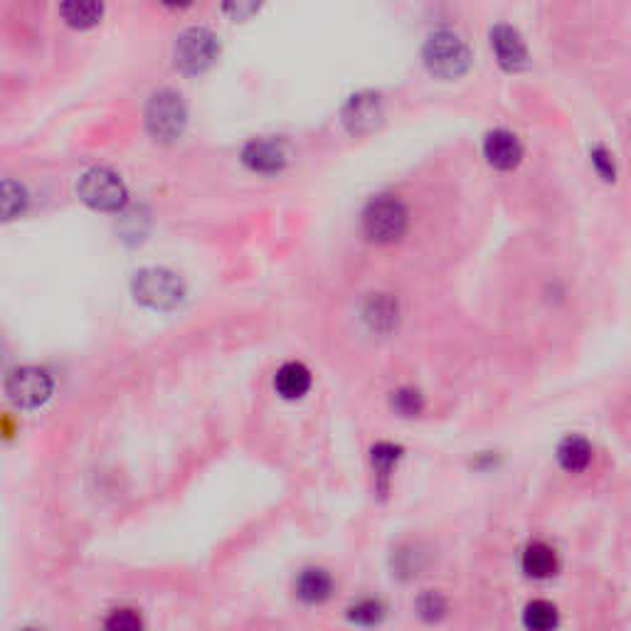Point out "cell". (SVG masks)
<instances>
[{
	"mask_svg": "<svg viewBox=\"0 0 631 631\" xmlns=\"http://www.w3.org/2000/svg\"><path fill=\"white\" fill-rule=\"evenodd\" d=\"M392 407L402 417H417L424 410V397L415 387H402V390L392 392Z\"/></svg>",
	"mask_w": 631,
	"mask_h": 631,
	"instance_id": "44dd1931",
	"label": "cell"
},
{
	"mask_svg": "<svg viewBox=\"0 0 631 631\" xmlns=\"http://www.w3.org/2000/svg\"><path fill=\"white\" fill-rule=\"evenodd\" d=\"M484 156L489 166L496 168V171H513L523 161V146L516 134L506 129H496L486 134Z\"/></svg>",
	"mask_w": 631,
	"mask_h": 631,
	"instance_id": "8fae6325",
	"label": "cell"
},
{
	"mask_svg": "<svg viewBox=\"0 0 631 631\" xmlns=\"http://www.w3.org/2000/svg\"><path fill=\"white\" fill-rule=\"evenodd\" d=\"M242 163L254 173L262 176H274L284 171L286 166V148L277 139H254L249 141L242 151Z\"/></svg>",
	"mask_w": 631,
	"mask_h": 631,
	"instance_id": "30bf717a",
	"label": "cell"
},
{
	"mask_svg": "<svg viewBox=\"0 0 631 631\" xmlns=\"http://www.w3.org/2000/svg\"><path fill=\"white\" fill-rule=\"evenodd\" d=\"M5 395L25 410L45 405L52 395V378L40 368H18L5 380Z\"/></svg>",
	"mask_w": 631,
	"mask_h": 631,
	"instance_id": "52a82bcc",
	"label": "cell"
},
{
	"mask_svg": "<svg viewBox=\"0 0 631 631\" xmlns=\"http://www.w3.org/2000/svg\"><path fill=\"white\" fill-rule=\"evenodd\" d=\"M333 590V580L326 570L321 567H309L299 575L296 580V595L299 599H304L306 604H321L331 597Z\"/></svg>",
	"mask_w": 631,
	"mask_h": 631,
	"instance_id": "9a60e30c",
	"label": "cell"
},
{
	"mask_svg": "<svg viewBox=\"0 0 631 631\" xmlns=\"http://www.w3.org/2000/svg\"><path fill=\"white\" fill-rule=\"evenodd\" d=\"M161 3L166 5V8H188L193 0H161Z\"/></svg>",
	"mask_w": 631,
	"mask_h": 631,
	"instance_id": "4316f807",
	"label": "cell"
},
{
	"mask_svg": "<svg viewBox=\"0 0 631 631\" xmlns=\"http://www.w3.org/2000/svg\"><path fill=\"white\" fill-rule=\"evenodd\" d=\"M28 208V193L15 180H3V217L5 220H15Z\"/></svg>",
	"mask_w": 631,
	"mask_h": 631,
	"instance_id": "ac0fdd59",
	"label": "cell"
},
{
	"mask_svg": "<svg viewBox=\"0 0 631 631\" xmlns=\"http://www.w3.org/2000/svg\"><path fill=\"white\" fill-rule=\"evenodd\" d=\"M521 567L528 577H533V580H548V577H553L555 572H558L560 560L558 553H555L548 543L535 540V543H530L528 548L523 550Z\"/></svg>",
	"mask_w": 631,
	"mask_h": 631,
	"instance_id": "7c38bea8",
	"label": "cell"
},
{
	"mask_svg": "<svg viewBox=\"0 0 631 631\" xmlns=\"http://www.w3.org/2000/svg\"><path fill=\"white\" fill-rule=\"evenodd\" d=\"M592 158V168H595V173L602 180H607V183H614L617 180V166H614V156L607 151L604 146H595L590 153Z\"/></svg>",
	"mask_w": 631,
	"mask_h": 631,
	"instance_id": "d4e9b609",
	"label": "cell"
},
{
	"mask_svg": "<svg viewBox=\"0 0 631 631\" xmlns=\"http://www.w3.org/2000/svg\"><path fill=\"white\" fill-rule=\"evenodd\" d=\"M60 15L70 28L89 30L102 20L104 0H60Z\"/></svg>",
	"mask_w": 631,
	"mask_h": 631,
	"instance_id": "4fadbf2b",
	"label": "cell"
},
{
	"mask_svg": "<svg viewBox=\"0 0 631 631\" xmlns=\"http://www.w3.org/2000/svg\"><path fill=\"white\" fill-rule=\"evenodd\" d=\"M131 289H134L136 301L156 311L178 309L185 299L183 279L161 267H148L136 272Z\"/></svg>",
	"mask_w": 631,
	"mask_h": 631,
	"instance_id": "3957f363",
	"label": "cell"
},
{
	"mask_svg": "<svg viewBox=\"0 0 631 631\" xmlns=\"http://www.w3.org/2000/svg\"><path fill=\"white\" fill-rule=\"evenodd\" d=\"M558 461L565 471H585L592 461V447L582 437H567L558 447Z\"/></svg>",
	"mask_w": 631,
	"mask_h": 631,
	"instance_id": "2e32d148",
	"label": "cell"
},
{
	"mask_svg": "<svg viewBox=\"0 0 631 631\" xmlns=\"http://www.w3.org/2000/svg\"><path fill=\"white\" fill-rule=\"evenodd\" d=\"M341 116L343 126H346L353 136H365L383 124V102H380L378 94L373 92L355 94V97L348 99L346 106H343Z\"/></svg>",
	"mask_w": 631,
	"mask_h": 631,
	"instance_id": "9c48e42d",
	"label": "cell"
},
{
	"mask_svg": "<svg viewBox=\"0 0 631 631\" xmlns=\"http://www.w3.org/2000/svg\"><path fill=\"white\" fill-rule=\"evenodd\" d=\"M491 50L493 57H496L498 67L503 72H523L530 67V55H528V45L523 40V35L518 33L516 28L506 23H498L491 28Z\"/></svg>",
	"mask_w": 631,
	"mask_h": 631,
	"instance_id": "ba28073f",
	"label": "cell"
},
{
	"mask_svg": "<svg viewBox=\"0 0 631 631\" xmlns=\"http://www.w3.org/2000/svg\"><path fill=\"white\" fill-rule=\"evenodd\" d=\"M422 60L429 74L439 79H459L471 70L469 45L454 30H437L427 37L422 47Z\"/></svg>",
	"mask_w": 631,
	"mask_h": 631,
	"instance_id": "6da1fadb",
	"label": "cell"
},
{
	"mask_svg": "<svg viewBox=\"0 0 631 631\" xmlns=\"http://www.w3.org/2000/svg\"><path fill=\"white\" fill-rule=\"evenodd\" d=\"M106 627L109 629H141V617L134 612V609H119V612L111 614L106 619Z\"/></svg>",
	"mask_w": 631,
	"mask_h": 631,
	"instance_id": "484cf974",
	"label": "cell"
},
{
	"mask_svg": "<svg viewBox=\"0 0 631 631\" xmlns=\"http://www.w3.org/2000/svg\"><path fill=\"white\" fill-rule=\"evenodd\" d=\"M77 193L84 205L99 212H121L129 200L124 180L109 168H92L84 173L77 183Z\"/></svg>",
	"mask_w": 631,
	"mask_h": 631,
	"instance_id": "5b68a950",
	"label": "cell"
},
{
	"mask_svg": "<svg viewBox=\"0 0 631 631\" xmlns=\"http://www.w3.org/2000/svg\"><path fill=\"white\" fill-rule=\"evenodd\" d=\"M274 387L284 400H301L311 390V373L304 363H284L274 375Z\"/></svg>",
	"mask_w": 631,
	"mask_h": 631,
	"instance_id": "5bb4252c",
	"label": "cell"
},
{
	"mask_svg": "<svg viewBox=\"0 0 631 631\" xmlns=\"http://www.w3.org/2000/svg\"><path fill=\"white\" fill-rule=\"evenodd\" d=\"M383 614H385V609L378 599H360V602H355L353 607L348 609V619L355 624H363V627H373V624H378L380 619H383Z\"/></svg>",
	"mask_w": 631,
	"mask_h": 631,
	"instance_id": "ffe728a7",
	"label": "cell"
},
{
	"mask_svg": "<svg viewBox=\"0 0 631 631\" xmlns=\"http://www.w3.org/2000/svg\"><path fill=\"white\" fill-rule=\"evenodd\" d=\"M188 124V109L183 97L173 89H161L148 99L146 129L158 143H176Z\"/></svg>",
	"mask_w": 631,
	"mask_h": 631,
	"instance_id": "277c9868",
	"label": "cell"
},
{
	"mask_svg": "<svg viewBox=\"0 0 631 631\" xmlns=\"http://www.w3.org/2000/svg\"><path fill=\"white\" fill-rule=\"evenodd\" d=\"M523 624L533 631H548L558 627V607L545 599H533L523 612Z\"/></svg>",
	"mask_w": 631,
	"mask_h": 631,
	"instance_id": "e0dca14e",
	"label": "cell"
},
{
	"mask_svg": "<svg viewBox=\"0 0 631 631\" xmlns=\"http://www.w3.org/2000/svg\"><path fill=\"white\" fill-rule=\"evenodd\" d=\"M417 612H420L422 619L427 622H437L447 614V602H444L442 595L437 592H424V595L417 599Z\"/></svg>",
	"mask_w": 631,
	"mask_h": 631,
	"instance_id": "603a6c76",
	"label": "cell"
},
{
	"mask_svg": "<svg viewBox=\"0 0 631 631\" xmlns=\"http://www.w3.org/2000/svg\"><path fill=\"white\" fill-rule=\"evenodd\" d=\"M220 55V42L208 28H190L178 37L173 60L183 74H203L215 65Z\"/></svg>",
	"mask_w": 631,
	"mask_h": 631,
	"instance_id": "8992f818",
	"label": "cell"
},
{
	"mask_svg": "<svg viewBox=\"0 0 631 631\" xmlns=\"http://www.w3.org/2000/svg\"><path fill=\"white\" fill-rule=\"evenodd\" d=\"M259 8H262V0H222V10L235 23H245L259 13Z\"/></svg>",
	"mask_w": 631,
	"mask_h": 631,
	"instance_id": "cb8c5ba5",
	"label": "cell"
},
{
	"mask_svg": "<svg viewBox=\"0 0 631 631\" xmlns=\"http://www.w3.org/2000/svg\"><path fill=\"white\" fill-rule=\"evenodd\" d=\"M370 454H373L375 471H378V476H380V479H383V484H385V479H387V476H390L392 466H395L397 459H400V456H402V449L395 447V444L380 442V444H375L373 452H370Z\"/></svg>",
	"mask_w": 631,
	"mask_h": 631,
	"instance_id": "7402d4cb",
	"label": "cell"
},
{
	"mask_svg": "<svg viewBox=\"0 0 631 631\" xmlns=\"http://www.w3.org/2000/svg\"><path fill=\"white\" fill-rule=\"evenodd\" d=\"M410 225V212L400 198L392 195H380L370 200L363 212V232L375 245H392L402 240Z\"/></svg>",
	"mask_w": 631,
	"mask_h": 631,
	"instance_id": "7a4b0ae2",
	"label": "cell"
},
{
	"mask_svg": "<svg viewBox=\"0 0 631 631\" xmlns=\"http://www.w3.org/2000/svg\"><path fill=\"white\" fill-rule=\"evenodd\" d=\"M365 316H368V321L373 323V328L385 331V328H390L392 323H395V316H397L395 301L387 299V296H375V299H370Z\"/></svg>",
	"mask_w": 631,
	"mask_h": 631,
	"instance_id": "d6986e66",
	"label": "cell"
}]
</instances>
